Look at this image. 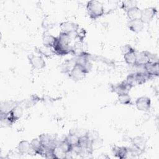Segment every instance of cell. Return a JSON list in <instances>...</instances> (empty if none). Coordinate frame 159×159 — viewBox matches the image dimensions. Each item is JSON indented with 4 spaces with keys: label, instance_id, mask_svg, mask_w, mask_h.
Returning a JSON list of instances; mask_svg holds the SVG:
<instances>
[{
    "label": "cell",
    "instance_id": "obj_2",
    "mask_svg": "<svg viewBox=\"0 0 159 159\" xmlns=\"http://www.w3.org/2000/svg\"><path fill=\"white\" fill-rule=\"evenodd\" d=\"M147 140L142 136H135L132 139L131 149L136 156L143 153L145 150Z\"/></svg>",
    "mask_w": 159,
    "mask_h": 159
},
{
    "label": "cell",
    "instance_id": "obj_33",
    "mask_svg": "<svg viewBox=\"0 0 159 159\" xmlns=\"http://www.w3.org/2000/svg\"><path fill=\"white\" fill-rule=\"evenodd\" d=\"M120 51H121L122 54L124 55H125L126 53H130V52H135L136 50L130 45H129V44H125V45H123L122 46H121Z\"/></svg>",
    "mask_w": 159,
    "mask_h": 159
},
{
    "label": "cell",
    "instance_id": "obj_5",
    "mask_svg": "<svg viewBox=\"0 0 159 159\" xmlns=\"http://www.w3.org/2000/svg\"><path fill=\"white\" fill-rule=\"evenodd\" d=\"M88 73L79 65L75 63L73 68L68 73L70 78L75 81H78L83 80Z\"/></svg>",
    "mask_w": 159,
    "mask_h": 159
},
{
    "label": "cell",
    "instance_id": "obj_4",
    "mask_svg": "<svg viewBox=\"0 0 159 159\" xmlns=\"http://www.w3.org/2000/svg\"><path fill=\"white\" fill-rule=\"evenodd\" d=\"M60 28L61 29V32L70 35L74 38V35L80 29V26L76 23L71 21H65L60 23Z\"/></svg>",
    "mask_w": 159,
    "mask_h": 159
},
{
    "label": "cell",
    "instance_id": "obj_3",
    "mask_svg": "<svg viewBox=\"0 0 159 159\" xmlns=\"http://www.w3.org/2000/svg\"><path fill=\"white\" fill-rule=\"evenodd\" d=\"M30 65L32 68L35 70H41L45 68L46 65V62L44 60L43 57L40 55L30 54L27 57Z\"/></svg>",
    "mask_w": 159,
    "mask_h": 159
},
{
    "label": "cell",
    "instance_id": "obj_22",
    "mask_svg": "<svg viewBox=\"0 0 159 159\" xmlns=\"http://www.w3.org/2000/svg\"><path fill=\"white\" fill-rule=\"evenodd\" d=\"M72 47V53L75 55V56H77L85 52L84 50V45L83 42L80 40H77L74 43L73 45H71Z\"/></svg>",
    "mask_w": 159,
    "mask_h": 159
},
{
    "label": "cell",
    "instance_id": "obj_31",
    "mask_svg": "<svg viewBox=\"0 0 159 159\" xmlns=\"http://www.w3.org/2000/svg\"><path fill=\"white\" fill-rule=\"evenodd\" d=\"M125 81L131 88H133V87H134V86L137 85V81H136V79H135V73L129 74L127 76V78H126Z\"/></svg>",
    "mask_w": 159,
    "mask_h": 159
},
{
    "label": "cell",
    "instance_id": "obj_25",
    "mask_svg": "<svg viewBox=\"0 0 159 159\" xmlns=\"http://www.w3.org/2000/svg\"><path fill=\"white\" fill-rule=\"evenodd\" d=\"M30 145L32 150L34 152V153L39 155L43 147L41 143L40 139L38 137L32 139L30 142Z\"/></svg>",
    "mask_w": 159,
    "mask_h": 159
},
{
    "label": "cell",
    "instance_id": "obj_15",
    "mask_svg": "<svg viewBox=\"0 0 159 159\" xmlns=\"http://www.w3.org/2000/svg\"><path fill=\"white\" fill-rule=\"evenodd\" d=\"M17 150L19 153L21 155H30L31 152H32L34 153L31 148L30 142H29L28 140H21L17 146Z\"/></svg>",
    "mask_w": 159,
    "mask_h": 159
},
{
    "label": "cell",
    "instance_id": "obj_24",
    "mask_svg": "<svg viewBox=\"0 0 159 159\" xmlns=\"http://www.w3.org/2000/svg\"><path fill=\"white\" fill-rule=\"evenodd\" d=\"M124 59L127 65L135 66L137 60V52L135 51L124 55Z\"/></svg>",
    "mask_w": 159,
    "mask_h": 159
},
{
    "label": "cell",
    "instance_id": "obj_7",
    "mask_svg": "<svg viewBox=\"0 0 159 159\" xmlns=\"http://www.w3.org/2000/svg\"><path fill=\"white\" fill-rule=\"evenodd\" d=\"M157 14V9L154 7H148L141 9L140 19L144 24L150 22Z\"/></svg>",
    "mask_w": 159,
    "mask_h": 159
},
{
    "label": "cell",
    "instance_id": "obj_8",
    "mask_svg": "<svg viewBox=\"0 0 159 159\" xmlns=\"http://www.w3.org/2000/svg\"><path fill=\"white\" fill-rule=\"evenodd\" d=\"M135 105L139 111H148L151 107V99L147 96H140L135 100Z\"/></svg>",
    "mask_w": 159,
    "mask_h": 159
},
{
    "label": "cell",
    "instance_id": "obj_32",
    "mask_svg": "<svg viewBox=\"0 0 159 159\" xmlns=\"http://www.w3.org/2000/svg\"><path fill=\"white\" fill-rule=\"evenodd\" d=\"M54 25V24L52 20H50V19L45 18L42 22V27L45 29L46 30L48 31L49 29H52Z\"/></svg>",
    "mask_w": 159,
    "mask_h": 159
},
{
    "label": "cell",
    "instance_id": "obj_13",
    "mask_svg": "<svg viewBox=\"0 0 159 159\" xmlns=\"http://www.w3.org/2000/svg\"><path fill=\"white\" fill-rule=\"evenodd\" d=\"M57 37L51 34L48 31L45 30L42 34V44L45 47L53 48L57 41Z\"/></svg>",
    "mask_w": 159,
    "mask_h": 159
},
{
    "label": "cell",
    "instance_id": "obj_28",
    "mask_svg": "<svg viewBox=\"0 0 159 159\" xmlns=\"http://www.w3.org/2000/svg\"><path fill=\"white\" fill-rule=\"evenodd\" d=\"M118 96V101L119 103L123 105H131L132 98L129 93H123L117 95Z\"/></svg>",
    "mask_w": 159,
    "mask_h": 159
},
{
    "label": "cell",
    "instance_id": "obj_11",
    "mask_svg": "<svg viewBox=\"0 0 159 159\" xmlns=\"http://www.w3.org/2000/svg\"><path fill=\"white\" fill-rule=\"evenodd\" d=\"M131 89L132 88L125 82V80L111 86L112 91L117 95L123 93H129Z\"/></svg>",
    "mask_w": 159,
    "mask_h": 159
},
{
    "label": "cell",
    "instance_id": "obj_23",
    "mask_svg": "<svg viewBox=\"0 0 159 159\" xmlns=\"http://www.w3.org/2000/svg\"><path fill=\"white\" fill-rule=\"evenodd\" d=\"M36 52H37V53L42 57H50L53 55H55L53 48H49V47H47L45 46H42V47H37L36 49Z\"/></svg>",
    "mask_w": 159,
    "mask_h": 159
},
{
    "label": "cell",
    "instance_id": "obj_18",
    "mask_svg": "<svg viewBox=\"0 0 159 159\" xmlns=\"http://www.w3.org/2000/svg\"><path fill=\"white\" fill-rule=\"evenodd\" d=\"M75 65V58L71 59H67L64 61L60 66V71L63 73L68 74L71 69Z\"/></svg>",
    "mask_w": 159,
    "mask_h": 159
},
{
    "label": "cell",
    "instance_id": "obj_19",
    "mask_svg": "<svg viewBox=\"0 0 159 159\" xmlns=\"http://www.w3.org/2000/svg\"><path fill=\"white\" fill-rule=\"evenodd\" d=\"M135 79H136L137 85L143 84L152 78L148 74H147L144 70L142 71L135 72Z\"/></svg>",
    "mask_w": 159,
    "mask_h": 159
},
{
    "label": "cell",
    "instance_id": "obj_16",
    "mask_svg": "<svg viewBox=\"0 0 159 159\" xmlns=\"http://www.w3.org/2000/svg\"><path fill=\"white\" fill-rule=\"evenodd\" d=\"M19 103H20V102L13 100L1 101L0 105V112L9 113Z\"/></svg>",
    "mask_w": 159,
    "mask_h": 159
},
{
    "label": "cell",
    "instance_id": "obj_27",
    "mask_svg": "<svg viewBox=\"0 0 159 159\" xmlns=\"http://www.w3.org/2000/svg\"><path fill=\"white\" fill-rule=\"evenodd\" d=\"M52 153L53 158L63 159L67 157V153H66L58 145L52 148Z\"/></svg>",
    "mask_w": 159,
    "mask_h": 159
},
{
    "label": "cell",
    "instance_id": "obj_9",
    "mask_svg": "<svg viewBox=\"0 0 159 159\" xmlns=\"http://www.w3.org/2000/svg\"><path fill=\"white\" fill-rule=\"evenodd\" d=\"M127 25V27L130 31L137 34L142 31V30L144 29L145 24L140 19H137L134 20H129Z\"/></svg>",
    "mask_w": 159,
    "mask_h": 159
},
{
    "label": "cell",
    "instance_id": "obj_6",
    "mask_svg": "<svg viewBox=\"0 0 159 159\" xmlns=\"http://www.w3.org/2000/svg\"><path fill=\"white\" fill-rule=\"evenodd\" d=\"M52 48L55 55H57L65 56L70 53H72L71 45L61 43L57 40V39Z\"/></svg>",
    "mask_w": 159,
    "mask_h": 159
},
{
    "label": "cell",
    "instance_id": "obj_10",
    "mask_svg": "<svg viewBox=\"0 0 159 159\" xmlns=\"http://www.w3.org/2000/svg\"><path fill=\"white\" fill-rule=\"evenodd\" d=\"M21 104V102L17 104L9 113L8 116L11 120L15 123L17 120L20 119L24 113V107Z\"/></svg>",
    "mask_w": 159,
    "mask_h": 159
},
{
    "label": "cell",
    "instance_id": "obj_30",
    "mask_svg": "<svg viewBox=\"0 0 159 159\" xmlns=\"http://www.w3.org/2000/svg\"><path fill=\"white\" fill-rule=\"evenodd\" d=\"M137 2L135 1H124L122 2L121 8L126 12L130 8L137 6Z\"/></svg>",
    "mask_w": 159,
    "mask_h": 159
},
{
    "label": "cell",
    "instance_id": "obj_20",
    "mask_svg": "<svg viewBox=\"0 0 159 159\" xmlns=\"http://www.w3.org/2000/svg\"><path fill=\"white\" fill-rule=\"evenodd\" d=\"M126 14L129 20L140 19L141 9L139 8L137 6H134L126 11Z\"/></svg>",
    "mask_w": 159,
    "mask_h": 159
},
{
    "label": "cell",
    "instance_id": "obj_14",
    "mask_svg": "<svg viewBox=\"0 0 159 159\" xmlns=\"http://www.w3.org/2000/svg\"><path fill=\"white\" fill-rule=\"evenodd\" d=\"M143 70L151 77L158 76L159 74V63L149 62L143 66Z\"/></svg>",
    "mask_w": 159,
    "mask_h": 159
},
{
    "label": "cell",
    "instance_id": "obj_17",
    "mask_svg": "<svg viewBox=\"0 0 159 159\" xmlns=\"http://www.w3.org/2000/svg\"><path fill=\"white\" fill-rule=\"evenodd\" d=\"M112 153L115 155L116 157L119 158L120 159L127 158V154L129 152V147H119V146H114L112 148Z\"/></svg>",
    "mask_w": 159,
    "mask_h": 159
},
{
    "label": "cell",
    "instance_id": "obj_29",
    "mask_svg": "<svg viewBox=\"0 0 159 159\" xmlns=\"http://www.w3.org/2000/svg\"><path fill=\"white\" fill-rule=\"evenodd\" d=\"M57 145L66 153H70L72 152V149L73 147L69 145L64 139H63L62 140H60V142H58Z\"/></svg>",
    "mask_w": 159,
    "mask_h": 159
},
{
    "label": "cell",
    "instance_id": "obj_12",
    "mask_svg": "<svg viewBox=\"0 0 159 159\" xmlns=\"http://www.w3.org/2000/svg\"><path fill=\"white\" fill-rule=\"evenodd\" d=\"M150 52L142 51L137 53V60L135 66L139 67H143L146 64L150 62L149 57Z\"/></svg>",
    "mask_w": 159,
    "mask_h": 159
},
{
    "label": "cell",
    "instance_id": "obj_1",
    "mask_svg": "<svg viewBox=\"0 0 159 159\" xmlns=\"http://www.w3.org/2000/svg\"><path fill=\"white\" fill-rule=\"evenodd\" d=\"M86 11L89 17L93 20L101 17L104 14L103 4L96 0H91L87 2Z\"/></svg>",
    "mask_w": 159,
    "mask_h": 159
},
{
    "label": "cell",
    "instance_id": "obj_21",
    "mask_svg": "<svg viewBox=\"0 0 159 159\" xmlns=\"http://www.w3.org/2000/svg\"><path fill=\"white\" fill-rule=\"evenodd\" d=\"M80 138V137H79L76 134L71 132H69V134L65 137L64 140L72 147H74L79 145Z\"/></svg>",
    "mask_w": 159,
    "mask_h": 159
},
{
    "label": "cell",
    "instance_id": "obj_26",
    "mask_svg": "<svg viewBox=\"0 0 159 159\" xmlns=\"http://www.w3.org/2000/svg\"><path fill=\"white\" fill-rule=\"evenodd\" d=\"M40 100V98L37 94H33L30 96L28 99L25 100L24 102V106L25 108L32 107Z\"/></svg>",
    "mask_w": 159,
    "mask_h": 159
}]
</instances>
